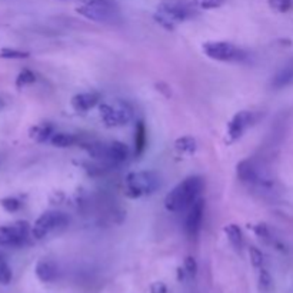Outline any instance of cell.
Wrapping results in <instances>:
<instances>
[{"label": "cell", "instance_id": "6da1fadb", "mask_svg": "<svg viewBox=\"0 0 293 293\" xmlns=\"http://www.w3.org/2000/svg\"><path fill=\"white\" fill-rule=\"evenodd\" d=\"M203 179L200 176H189L182 180L176 188L166 195L165 207L169 212H182L189 209L203 191Z\"/></svg>", "mask_w": 293, "mask_h": 293}, {"label": "cell", "instance_id": "7a4b0ae2", "mask_svg": "<svg viewBox=\"0 0 293 293\" xmlns=\"http://www.w3.org/2000/svg\"><path fill=\"white\" fill-rule=\"evenodd\" d=\"M162 185L160 176L152 170L132 172L125 179V195L129 199H141L150 196Z\"/></svg>", "mask_w": 293, "mask_h": 293}, {"label": "cell", "instance_id": "3957f363", "mask_svg": "<svg viewBox=\"0 0 293 293\" xmlns=\"http://www.w3.org/2000/svg\"><path fill=\"white\" fill-rule=\"evenodd\" d=\"M193 10L182 0H163L153 14L156 23L166 30H173L176 25L191 19Z\"/></svg>", "mask_w": 293, "mask_h": 293}, {"label": "cell", "instance_id": "277c9868", "mask_svg": "<svg viewBox=\"0 0 293 293\" xmlns=\"http://www.w3.org/2000/svg\"><path fill=\"white\" fill-rule=\"evenodd\" d=\"M202 50L209 59L216 62H242L247 57V53L243 49L226 40L206 42Z\"/></svg>", "mask_w": 293, "mask_h": 293}, {"label": "cell", "instance_id": "5b68a950", "mask_svg": "<svg viewBox=\"0 0 293 293\" xmlns=\"http://www.w3.org/2000/svg\"><path fill=\"white\" fill-rule=\"evenodd\" d=\"M100 117L106 128H122L133 119V110L126 102L102 103Z\"/></svg>", "mask_w": 293, "mask_h": 293}, {"label": "cell", "instance_id": "8992f818", "mask_svg": "<svg viewBox=\"0 0 293 293\" xmlns=\"http://www.w3.org/2000/svg\"><path fill=\"white\" fill-rule=\"evenodd\" d=\"M67 223H69V217L66 213L57 210H48L36 219L35 225L32 226V236L40 241L51 232L67 226Z\"/></svg>", "mask_w": 293, "mask_h": 293}, {"label": "cell", "instance_id": "52a82bcc", "mask_svg": "<svg viewBox=\"0 0 293 293\" xmlns=\"http://www.w3.org/2000/svg\"><path fill=\"white\" fill-rule=\"evenodd\" d=\"M29 235H32V228L26 220H17L12 225L0 226V246L22 247L29 241Z\"/></svg>", "mask_w": 293, "mask_h": 293}, {"label": "cell", "instance_id": "ba28073f", "mask_svg": "<svg viewBox=\"0 0 293 293\" xmlns=\"http://www.w3.org/2000/svg\"><path fill=\"white\" fill-rule=\"evenodd\" d=\"M76 12L98 23H117L120 22V13L119 7H109V6H102V4H92V3H85L82 6H79Z\"/></svg>", "mask_w": 293, "mask_h": 293}, {"label": "cell", "instance_id": "9c48e42d", "mask_svg": "<svg viewBox=\"0 0 293 293\" xmlns=\"http://www.w3.org/2000/svg\"><path fill=\"white\" fill-rule=\"evenodd\" d=\"M253 122V113L249 110H241L236 115L230 119L228 123V138L226 142L232 145L235 142H238L243 136V133L246 132V129L249 128Z\"/></svg>", "mask_w": 293, "mask_h": 293}, {"label": "cell", "instance_id": "30bf717a", "mask_svg": "<svg viewBox=\"0 0 293 293\" xmlns=\"http://www.w3.org/2000/svg\"><path fill=\"white\" fill-rule=\"evenodd\" d=\"M204 216V200L203 199H197L195 203L189 207L188 216L185 220V232L186 235L195 239L199 236L200 230H202V223H203Z\"/></svg>", "mask_w": 293, "mask_h": 293}, {"label": "cell", "instance_id": "8fae6325", "mask_svg": "<svg viewBox=\"0 0 293 293\" xmlns=\"http://www.w3.org/2000/svg\"><path fill=\"white\" fill-rule=\"evenodd\" d=\"M236 173H238V178L242 183H246V185L260 183V176H259L257 167H256L255 162L250 160V159H244L242 162H239L238 167H236Z\"/></svg>", "mask_w": 293, "mask_h": 293}, {"label": "cell", "instance_id": "7c38bea8", "mask_svg": "<svg viewBox=\"0 0 293 293\" xmlns=\"http://www.w3.org/2000/svg\"><path fill=\"white\" fill-rule=\"evenodd\" d=\"M100 102V95L96 93V92H86V93H79V95H75L70 100V104L72 107L76 110V112H80V113H85L90 109H93L98 103Z\"/></svg>", "mask_w": 293, "mask_h": 293}, {"label": "cell", "instance_id": "4fadbf2b", "mask_svg": "<svg viewBox=\"0 0 293 293\" xmlns=\"http://www.w3.org/2000/svg\"><path fill=\"white\" fill-rule=\"evenodd\" d=\"M35 272H36V276H38L39 281L45 282V283L56 281L57 275H59L56 263H53L51 260H46V259L39 260L36 263Z\"/></svg>", "mask_w": 293, "mask_h": 293}, {"label": "cell", "instance_id": "5bb4252c", "mask_svg": "<svg viewBox=\"0 0 293 293\" xmlns=\"http://www.w3.org/2000/svg\"><path fill=\"white\" fill-rule=\"evenodd\" d=\"M133 153L135 157H141L147 147V129L143 120H138L135 126V138H133Z\"/></svg>", "mask_w": 293, "mask_h": 293}, {"label": "cell", "instance_id": "9a60e30c", "mask_svg": "<svg viewBox=\"0 0 293 293\" xmlns=\"http://www.w3.org/2000/svg\"><path fill=\"white\" fill-rule=\"evenodd\" d=\"M293 83V63L286 64L279 69L270 80V86L273 89H283Z\"/></svg>", "mask_w": 293, "mask_h": 293}, {"label": "cell", "instance_id": "2e32d148", "mask_svg": "<svg viewBox=\"0 0 293 293\" xmlns=\"http://www.w3.org/2000/svg\"><path fill=\"white\" fill-rule=\"evenodd\" d=\"M107 157L112 163H125L129 157L128 146L123 142L115 141L107 145Z\"/></svg>", "mask_w": 293, "mask_h": 293}, {"label": "cell", "instance_id": "e0dca14e", "mask_svg": "<svg viewBox=\"0 0 293 293\" xmlns=\"http://www.w3.org/2000/svg\"><path fill=\"white\" fill-rule=\"evenodd\" d=\"M54 133H56L54 132V126L51 123L45 122V123H39V125L30 129L29 136L35 142H38V143H45V142H50L51 136Z\"/></svg>", "mask_w": 293, "mask_h": 293}, {"label": "cell", "instance_id": "ac0fdd59", "mask_svg": "<svg viewBox=\"0 0 293 293\" xmlns=\"http://www.w3.org/2000/svg\"><path fill=\"white\" fill-rule=\"evenodd\" d=\"M223 230H225V233H226V236L229 239L230 244L236 250H241L243 247V233L241 228L238 225H235V223H229V225H226L223 228Z\"/></svg>", "mask_w": 293, "mask_h": 293}, {"label": "cell", "instance_id": "d6986e66", "mask_svg": "<svg viewBox=\"0 0 293 293\" xmlns=\"http://www.w3.org/2000/svg\"><path fill=\"white\" fill-rule=\"evenodd\" d=\"M83 149L89 153L96 160H109L107 157V145L104 143H99V142H90V143H85Z\"/></svg>", "mask_w": 293, "mask_h": 293}, {"label": "cell", "instance_id": "ffe728a7", "mask_svg": "<svg viewBox=\"0 0 293 293\" xmlns=\"http://www.w3.org/2000/svg\"><path fill=\"white\" fill-rule=\"evenodd\" d=\"M77 142V138L72 133H64V132H56L51 136L50 143L51 146L59 147V149H64V147H70Z\"/></svg>", "mask_w": 293, "mask_h": 293}, {"label": "cell", "instance_id": "44dd1931", "mask_svg": "<svg viewBox=\"0 0 293 293\" xmlns=\"http://www.w3.org/2000/svg\"><path fill=\"white\" fill-rule=\"evenodd\" d=\"M175 149L182 154H193L197 149V142L192 136H182L175 142Z\"/></svg>", "mask_w": 293, "mask_h": 293}, {"label": "cell", "instance_id": "7402d4cb", "mask_svg": "<svg viewBox=\"0 0 293 293\" xmlns=\"http://www.w3.org/2000/svg\"><path fill=\"white\" fill-rule=\"evenodd\" d=\"M38 80V77L36 75L32 72V70H29V69H23L17 77H16V88L17 89H22V88H25V86H29V85H32V83H35Z\"/></svg>", "mask_w": 293, "mask_h": 293}, {"label": "cell", "instance_id": "603a6c76", "mask_svg": "<svg viewBox=\"0 0 293 293\" xmlns=\"http://www.w3.org/2000/svg\"><path fill=\"white\" fill-rule=\"evenodd\" d=\"M0 57L1 59H10V60H20V59L30 57V53L25 50H17V49L4 48V49L0 50Z\"/></svg>", "mask_w": 293, "mask_h": 293}, {"label": "cell", "instance_id": "cb8c5ba5", "mask_svg": "<svg viewBox=\"0 0 293 293\" xmlns=\"http://www.w3.org/2000/svg\"><path fill=\"white\" fill-rule=\"evenodd\" d=\"M0 206H1L6 212H9V213H16V212L20 210L22 202H20L17 197H14V196H9V197L0 199Z\"/></svg>", "mask_w": 293, "mask_h": 293}, {"label": "cell", "instance_id": "d4e9b609", "mask_svg": "<svg viewBox=\"0 0 293 293\" xmlns=\"http://www.w3.org/2000/svg\"><path fill=\"white\" fill-rule=\"evenodd\" d=\"M270 9H273L278 13H288L292 10L293 1L292 0H268Z\"/></svg>", "mask_w": 293, "mask_h": 293}, {"label": "cell", "instance_id": "484cf974", "mask_svg": "<svg viewBox=\"0 0 293 293\" xmlns=\"http://www.w3.org/2000/svg\"><path fill=\"white\" fill-rule=\"evenodd\" d=\"M12 281V269L6 259L0 255V285H7Z\"/></svg>", "mask_w": 293, "mask_h": 293}, {"label": "cell", "instance_id": "4316f807", "mask_svg": "<svg viewBox=\"0 0 293 293\" xmlns=\"http://www.w3.org/2000/svg\"><path fill=\"white\" fill-rule=\"evenodd\" d=\"M249 257H250V262L255 268H262L263 263H265V256L262 253L260 249H257L256 246H250L249 247Z\"/></svg>", "mask_w": 293, "mask_h": 293}, {"label": "cell", "instance_id": "83f0119b", "mask_svg": "<svg viewBox=\"0 0 293 293\" xmlns=\"http://www.w3.org/2000/svg\"><path fill=\"white\" fill-rule=\"evenodd\" d=\"M195 6H197L199 9L203 10H212V9H217L220 6L225 4V0H193Z\"/></svg>", "mask_w": 293, "mask_h": 293}, {"label": "cell", "instance_id": "f1b7e54d", "mask_svg": "<svg viewBox=\"0 0 293 293\" xmlns=\"http://www.w3.org/2000/svg\"><path fill=\"white\" fill-rule=\"evenodd\" d=\"M253 232H255V235L257 238H260L262 241H265V242H269L272 238H270V230H269L268 225H265V223H257L255 225L253 228Z\"/></svg>", "mask_w": 293, "mask_h": 293}, {"label": "cell", "instance_id": "f546056e", "mask_svg": "<svg viewBox=\"0 0 293 293\" xmlns=\"http://www.w3.org/2000/svg\"><path fill=\"white\" fill-rule=\"evenodd\" d=\"M183 268H185V270H186V273H188L189 278H195V276L197 275V262H196V259H195L193 256H188V257L185 259Z\"/></svg>", "mask_w": 293, "mask_h": 293}, {"label": "cell", "instance_id": "4dcf8cb0", "mask_svg": "<svg viewBox=\"0 0 293 293\" xmlns=\"http://www.w3.org/2000/svg\"><path fill=\"white\" fill-rule=\"evenodd\" d=\"M259 286L263 291H269L270 286H272V276H270V273L266 269L260 268V272H259Z\"/></svg>", "mask_w": 293, "mask_h": 293}, {"label": "cell", "instance_id": "1f68e13d", "mask_svg": "<svg viewBox=\"0 0 293 293\" xmlns=\"http://www.w3.org/2000/svg\"><path fill=\"white\" fill-rule=\"evenodd\" d=\"M150 293H167V286L163 282H154L150 286Z\"/></svg>", "mask_w": 293, "mask_h": 293}, {"label": "cell", "instance_id": "d6a6232c", "mask_svg": "<svg viewBox=\"0 0 293 293\" xmlns=\"http://www.w3.org/2000/svg\"><path fill=\"white\" fill-rule=\"evenodd\" d=\"M188 273H186V270H185V268L182 269V268H179L178 269V281L179 282H182V281H185V276H186Z\"/></svg>", "mask_w": 293, "mask_h": 293}, {"label": "cell", "instance_id": "836d02e7", "mask_svg": "<svg viewBox=\"0 0 293 293\" xmlns=\"http://www.w3.org/2000/svg\"><path fill=\"white\" fill-rule=\"evenodd\" d=\"M6 107V102L3 100V98H0V112Z\"/></svg>", "mask_w": 293, "mask_h": 293}, {"label": "cell", "instance_id": "e575fe53", "mask_svg": "<svg viewBox=\"0 0 293 293\" xmlns=\"http://www.w3.org/2000/svg\"><path fill=\"white\" fill-rule=\"evenodd\" d=\"M82 1H83V0H82Z\"/></svg>", "mask_w": 293, "mask_h": 293}]
</instances>
